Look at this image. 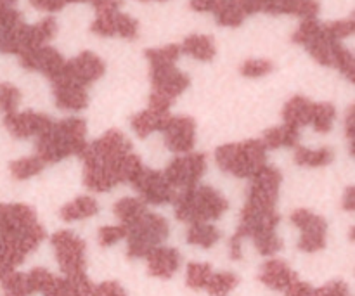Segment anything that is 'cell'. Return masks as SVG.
Masks as SVG:
<instances>
[{"label":"cell","mask_w":355,"mask_h":296,"mask_svg":"<svg viewBox=\"0 0 355 296\" xmlns=\"http://www.w3.org/2000/svg\"><path fill=\"white\" fill-rule=\"evenodd\" d=\"M236 2L241 7L243 14H245V16H250V14L266 12L270 0H236Z\"/></svg>","instance_id":"obj_36"},{"label":"cell","mask_w":355,"mask_h":296,"mask_svg":"<svg viewBox=\"0 0 355 296\" xmlns=\"http://www.w3.org/2000/svg\"><path fill=\"white\" fill-rule=\"evenodd\" d=\"M54 99L59 110L82 111L89 104V94L85 87L73 83L66 78L54 80Z\"/></svg>","instance_id":"obj_15"},{"label":"cell","mask_w":355,"mask_h":296,"mask_svg":"<svg viewBox=\"0 0 355 296\" xmlns=\"http://www.w3.org/2000/svg\"><path fill=\"white\" fill-rule=\"evenodd\" d=\"M94 33L101 37H121L127 40H134L137 37L139 24L134 17L121 12L120 9L97 12L96 21L92 23Z\"/></svg>","instance_id":"obj_13"},{"label":"cell","mask_w":355,"mask_h":296,"mask_svg":"<svg viewBox=\"0 0 355 296\" xmlns=\"http://www.w3.org/2000/svg\"><path fill=\"white\" fill-rule=\"evenodd\" d=\"M141 2H149V0H141ZM156 2H165V0H156Z\"/></svg>","instance_id":"obj_42"},{"label":"cell","mask_w":355,"mask_h":296,"mask_svg":"<svg viewBox=\"0 0 355 296\" xmlns=\"http://www.w3.org/2000/svg\"><path fill=\"white\" fill-rule=\"evenodd\" d=\"M354 187H349L345 193V203H343L345 210H354Z\"/></svg>","instance_id":"obj_41"},{"label":"cell","mask_w":355,"mask_h":296,"mask_svg":"<svg viewBox=\"0 0 355 296\" xmlns=\"http://www.w3.org/2000/svg\"><path fill=\"white\" fill-rule=\"evenodd\" d=\"M314 110H315V103L309 101L307 97L304 96L291 97L283 110L284 125H290V127L297 128V130H300L302 127H307V125H312Z\"/></svg>","instance_id":"obj_18"},{"label":"cell","mask_w":355,"mask_h":296,"mask_svg":"<svg viewBox=\"0 0 355 296\" xmlns=\"http://www.w3.org/2000/svg\"><path fill=\"white\" fill-rule=\"evenodd\" d=\"M166 148L175 155H186L193 151L196 139V123L189 116H168L162 128Z\"/></svg>","instance_id":"obj_11"},{"label":"cell","mask_w":355,"mask_h":296,"mask_svg":"<svg viewBox=\"0 0 355 296\" xmlns=\"http://www.w3.org/2000/svg\"><path fill=\"white\" fill-rule=\"evenodd\" d=\"M290 218L295 227L302 231V238L298 241V248L302 252L315 253L324 248L326 236H328V224L324 218L305 208L295 210Z\"/></svg>","instance_id":"obj_9"},{"label":"cell","mask_w":355,"mask_h":296,"mask_svg":"<svg viewBox=\"0 0 355 296\" xmlns=\"http://www.w3.org/2000/svg\"><path fill=\"white\" fill-rule=\"evenodd\" d=\"M30 2L35 9L45 10V12H55L66 6L64 0H30Z\"/></svg>","instance_id":"obj_39"},{"label":"cell","mask_w":355,"mask_h":296,"mask_svg":"<svg viewBox=\"0 0 355 296\" xmlns=\"http://www.w3.org/2000/svg\"><path fill=\"white\" fill-rule=\"evenodd\" d=\"M104 71H106V64H104L103 59L94 54V52L85 51L80 55H76L75 59H71V61H66L64 69H62V73L58 78H66L87 89L90 83L99 80L104 75Z\"/></svg>","instance_id":"obj_10"},{"label":"cell","mask_w":355,"mask_h":296,"mask_svg":"<svg viewBox=\"0 0 355 296\" xmlns=\"http://www.w3.org/2000/svg\"><path fill=\"white\" fill-rule=\"evenodd\" d=\"M245 14H243L241 7L238 6L236 0H224L222 6L215 10V19L220 26L236 28L245 21Z\"/></svg>","instance_id":"obj_27"},{"label":"cell","mask_w":355,"mask_h":296,"mask_svg":"<svg viewBox=\"0 0 355 296\" xmlns=\"http://www.w3.org/2000/svg\"><path fill=\"white\" fill-rule=\"evenodd\" d=\"M146 260H148V270L151 276L159 277V279H170L180 265V253L175 248L158 246L148 253Z\"/></svg>","instance_id":"obj_16"},{"label":"cell","mask_w":355,"mask_h":296,"mask_svg":"<svg viewBox=\"0 0 355 296\" xmlns=\"http://www.w3.org/2000/svg\"><path fill=\"white\" fill-rule=\"evenodd\" d=\"M180 52H186L198 61H211L217 54V49H215L214 38L208 35H191L180 45Z\"/></svg>","instance_id":"obj_21"},{"label":"cell","mask_w":355,"mask_h":296,"mask_svg":"<svg viewBox=\"0 0 355 296\" xmlns=\"http://www.w3.org/2000/svg\"><path fill=\"white\" fill-rule=\"evenodd\" d=\"M51 243L59 269L62 270L64 277L87 276L85 243L78 236L73 234L71 231H59L52 236Z\"/></svg>","instance_id":"obj_6"},{"label":"cell","mask_w":355,"mask_h":296,"mask_svg":"<svg viewBox=\"0 0 355 296\" xmlns=\"http://www.w3.org/2000/svg\"><path fill=\"white\" fill-rule=\"evenodd\" d=\"M326 33L335 40H343V38L350 37L355 30V21L354 19H342V21H333V23L322 24Z\"/></svg>","instance_id":"obj_34"},{"label":"cell","mask_w":355,"mask_h":296,"mask_svg":"<svg viewBox=\"0 0 355 296\" xmlns=\"http://www.w3.org/2000/svg\"><path fill=\"white\" fill-rule=\"evenodd\" d=\"M168 116L170 114L155 113V111H151L148 107V110L141 111V113H137L132 118V130H134L141 139H146L148 135L155 134V132H162L163 125H165Z\"/></svg>","instance_id":"obj_23"},{"label":"cell","mask_w":355,"mask_h":296,"mask_svg":"<svg viewBox=\"0 0 355 296\" xmlns=\"http://www.w3.org/2000/svg\"><path fill=\"white\" fill-rule=\"evenodd\" d=\"M90 296H127V293H125V290L118 283L106 281V283H101L97 286H94L92 295Z\"/></svg>","instance_id":"obj_35"},{"label":"cell","mask_w":355,"mask_h":296,"mask_svg":"<svg viewBox=\"0 0 355 296\" xmlns=\"http://www.w3.org/2000/svg\"><path fill=\"white\" fill-rule=\"evenodd\" d=\"M215 162L238 179H253L267 165V148L259 139L224 144L215 151Z\"/></svg>","instance_id":"obj_4"},{"label":"cell","mask_w":355,"mask_h":296,"mask_svg":"<svg viewBox=\"0 0 355 296\" xmlns=\"http://www.w3.org/2000/svg\"><path fill=\"white\" fill-rule=\"evenodd\" d=\"M3 125L10 135L16 139H38L44 132L54 125L51 116L44 113H33V111H16L3 116Z\"/></svg>","instance_id":"obj_12"},{"label":"cell","mask_w":355,"mask_h":296,"mask_svg":"<svg viewBox=\"0 0 355 296\" xmlns=\"http://www.w3.org/2000/svg\"><path fill=\"white\" fill-rule=\"evenodd\" d=\"M318 12V0H270L266 9V14H291L304 19H315Z\"/></svg>","instance_id":"obj_19"},{"label":"cell","mask_w":355,"mask_h":296,"mask_svg":"<svg viewBox=\"0 0 355 296\" xmlns=\"http://www.w3.org/2000/svg\"><path fill=\"white\" fill-rule=\"evenodd\" d=\"M123 238H127V229L121 224L118 225H104V227L99 229V234H97V239H99L101 246H113L116 245L118 241H121Z\"/></svg>","instance_id":"obj_33"},{"label":"cell","mask_w":355,"mask_h":296,"mask_svg":"<svg viewBox=\"0 0 355 296\" xmlns=\"http://www.w3.org/2000/svg\"><path fill=\"white\" fill-rule=\"evenodd\" d=\"M298 139H300V130L283 123L281 127L269 128L260 141L263 142L267 149H281L293 148V146H297Z\"/></svg>","instance_id":"obj_22"},{"label":"cell","mask_w":355,"mask_h":296,"mask_svg":"<svg viewBox=\"0 0 355 296\" xmlns=\"http://www.w3.org/2000/svg\"><path fill=\"white\" fill-rule=\"evenodd\" d=\"M97 210H99V207H97V201L92 196H80L69 201L68 204H64L59 215L64 222H76L94 217Z\"/></svg>","instance_id":"obj_20"},{"label":"cell","mask_w":355,"mask_h":296,"mask_svg":"<svg viewBox=\"0 0 355 296\" xmlns=\"http://www.w3.org/2000/svg\"><path fill=\"white\" fill-rule=\"evenodd\" d=\"M336 111L335 106L329 103H315L314 110V118H312V125L315 132L319 134H328L333 127V121H335Z\"/></svg>","instance_id":"obj_30"},{"label":"cell","mask_w":355,"mask_h":296,"mask_svg":"<svg viewBox=\"0 0 355 296\" xmlns=\"http://www.w3.org/2000/svg\"><path fill=\"white\" fill-rule=\"evenodd\" d=\"M87 125L80 118H68L54 123L37 139V156L44 165L58 163L73 155H82L87 148Z\"/></svg>","instance_id":"obj_2"},{"label":"cell","mask_w":355,"mask_h":296,"mask_svg":"<svg viewBox=\"0 0 355 296\" xmlns=\"http://www.w3.org/2000/svg\"><path fill=\"white\" fill-rule=\"evenodd\" d=\"M19 62L23 68L30 69V71L44 73L51 82L61 75L66 64L64 58L54 47H47V45L30 49V51L19 54Z\"/></svg>","instance_id":"obj_14"},{"label":"cell","mask_w":355,"mask_h":296,"mask_svg":"<svg viewBox=\"0 0 355 296\" xmlns=\"http://www.w3.org/2000/svg\"><path fill=\"white\" fill-rule=\"evenodd\" d=\"M211 274H214V269H211L208 263L201 262H193L187 265L186 272V283L191 290H205L210 281Z\"/></svg>","instance_id":"obj_29"},{"label":"cell","mask_w":355,"mask_h":296,"mask_svg":"<svg viewBox=\"0 0 355 296\" xmlns=\"http://www.w3.org/2000/svg\"><path fill=\"white\" fill-rule=\"evenodd\" d=\"M260 281L266 284L267 288L276 291H286L295 281H298L297 274L293 272L288 263H284L283 260L270 259L267 260L262 265L260 270Z\"/></svg>","instance_id":"obj_17"},{"label":"cell","mask_w":355,"mask_h":296,"mask_svg":"<svg viewBox=\"0 0 355 296\" xmlns=\"http://www.w3.org/2000/svg\"><path fill=\"white\" fill-rule=\"evenodd\" d=\"M345 128H347V139H349L350 142V151H352V144H354V110L352 107H350L349 113H347Z\"/></svg>","instance_id":"obj_40"},{"label":"cell","mask_w":355,"mask_h":296,"mask_svg":"<svg viewBox=\"0 0 355 296\" xmlns=\"http://www.w3.org/2000/svg\"><path fill=\"white\" fill-rule=\"evenodd\" d=\"M238 283L239 279L236 274L214 272L211 274L210 281H208L207 288H205V291L210 296H227L236 286H238Z\"/></svg>","instance_id":"obj_26"},{"label":"cell","mask_w":355,"mask_h":296,"mask_svg":"<svg viewBox=\"0 0 355 296\" xmlns=\"http://www.w3.org/2000/svg\"><path fill=\"white\" fill-rule=\"evenodd\" d=\"M295 162L302 166H326L333 162V151L328 148L321 149H309V148H297L295 149Z\"/></svg>","instance_id":"obj_25"},{"label":"cell","mask_w":355,"mask_h":296,"mask_svg":"<svg viewBox=\"0 0 355 296\" xmlns=\"http://www.w3.org/2000/svg\"><path fill=\"white\" fill-rule=\"evenodd\" d=\"M220 239V232L211 224H191L187 229V243L198 248H211Z\"/></svg>","instance_id":"obj_24"},{"label":"cell","mask_w":355,"mask_h":296,"mask_svg":"<svg viewBox=\"0 0 355 296\" xmlns=\"http://www.w3.org/2000/svg\"><path fill=\"white\" fill-rule=\"evenodd\" d=\"M274 69L272 62L267 61V59H248L241 64L239 73L243 76H248V78H259V76L267 75Z\"/></svg>","instance_id":"obj_32"},{"label":"cell","mask_w":355,"mask_h":296,"mask_svg":"<svg viewBox=\"0 0 355 296\" xmlns=\"http://www.w3.org/2000/svg\"><path fill=\"white\" fill-rule=\"evenodd\" d=\"M207 170V156L201 153H186L173 159L163 172L173 189H189L198 186L200 179Z\"/></svg>","instance_id":"obj_8"},{"label":"cell","mask_w":355,"mask_h":296,"mask_svg":"<svg viewBox=\"0 0 355 296\" xmlns=\"http://www.w3.org/2000/svg\"><path fill=\"white\" fill-rule=\"evenodd\" d=\"M224 0H191V9L198 10V12H214L222 6Z\"/></svg>","instance_id":"obj_38"},{"label":"cell","mask_w":355,"mask_h":296,"mask_svg":"<svg viewBox=\"0 0 355 296\" xmlns=\"http://www.w3.org/2000/svg\"><path fill=\"white\" fill-rule=\"evenodd\" d=\"M80 156L85 163V186L94 193H107L118 184L128 182L144 166L130 141L118 130L106 132L96 142L87 144Z\"/></svg>","instance_id":"obj_1"},{"label":"cell","mask_w":355,"mask_h":296,"mask_svg":"<svg viewBox=\"0 0 355 296\" xmlns=\"http://www.w3.org/2000/svg\"><path fill=\"white\" fill-rule=\"evenodd\" d=\"M9 168L14 179L26 180L30 179V177H35L37 173H40L42 170L45 168V165L33 155V156H24V158L16 159V162L10 163Z\"/></svg>","instance_id":"obj_28"},{"label":"cell","mask_w":355,"mask_h":296,"mask_svg":"<svg viewBox=\"0 0 355 296\" xmlns=\"http://www.w3.org/2000/svg\"><path fill=\"white\" fill-rule=\"evenodd\" d=\"M175 217L186 224H210L227 211L229 203L220 193L208 186H194L177 193L173 200Z\"/></svg>","instance_id":"obj_3"},{"label":"cell","mask_w":355,"mask_h":296,"mask_svg":"<svg viewBox=\"0 0 355 296\" xmlns=\"http://www.w3.org/2000/svg\"><path fill=\"white\" fill-rule=\"evenodd\" d=\"M284 293L286 296H319L318 290H314L311 284L302 283V281H295Z\"/></svg>","instance_id":"obj_37"},{"label":"cell","mask_w":355,"mask_h":296,"mask_svg":"<svg viewBox=\"0 0 355 296\" xmlns=\"http://www.w3.org/2000/svg\"><path fill=\"white\" fill-rule=\"evenodd\" d=\"M127 241H128V256L130 259H146L149 252L163 245L168 238V222L158 214L146 210L144 214L128 225Z\"/></svg>","instance_id":"obj_5"},{"label":"cell","mask_w":355,"mask_h":296,"mask_svg":"<svg viewBox=\"0 0 355 296\" xmlns=\"http://www.w3.org/2000/svg\"><path fill=\"white\" fill-rule=\"evenodd\" d=\"M21 92L10 83H0V113L3 116L10 113H16L19 107Z\"/></svg>","instance_id":"obj_31"},{"label":"cell","mask_w":355,"mask_h":296,"mask_svg":"<svg viewBox=\"0 0 355 296\" xmlns=\"http://www.w3.org/2000/svg\"><path fill=\"white\" fill-rule=\"evenodd\" d=\"M128 182L141 194V200L146 204L173 203L177 196V191L170 186L163 172H158V170L142 166Z\"/></svg>","instance_id":"obj_7"}]
</instances>
